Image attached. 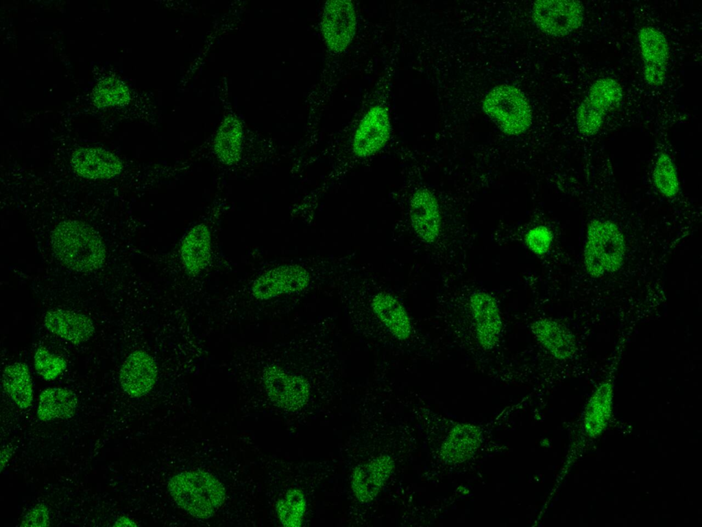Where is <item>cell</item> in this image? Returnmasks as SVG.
Returning a JSON list of instances; mask_svg holds the SVG:
<instances>
[{"instance_id":"25","label":"cell","mask_w":702,"mask_h":527,"mask_svg":"<svg viewBox=\"0 0 702 527\" xmlns=\"http://www.w3.org/2000/svg\"><path fill=\"white\" fill-rule=\"evenodd\" d=\"M653 175L654 183L662 194L668 198L676 196L679 191L677 174L672 159L667 154L659 155Z\"/></svg>"},{"instance_id":"13","label":"cell","mask_w":702,"mask_h":527,"mask_svg":"<svg viewBox=\"0 0 702 527\" xmlns=\"http://www.w3.org/2000/svg\"><path fill=\"white\" fill-rule=\"evenodd\" d=\"M158 376L154 359L146 351L131 353L123 362L119 372V382L123 390L130 397H140L154 387Z\"/></svg>"},{"instance_id":"10","label":"cell","mask_w":702,"mask_h":527,"mask_svg":"<svg viewBox=\"0 0 702 527\" xmlns=\"http://www.w3.org/2000/svg\"><path fill=\"white\" fill-rule=\"evenodd\" d=\"M645 82L651 86H662L666 80L670 49L664 34L653 27H644L638 33Z\"/></svg>"},{"instance_id":"2","label":"cell","mask_w":702,"mask_h":527,"mask_svg":"<svg viewBox=\"0 0 702 527\" xmlns=\"http://www.w3.org/2000/svg\"><path fill=\"white\" fill-rule=\"evenodd\" d=\"M168 489L178 506L200 519L210 517L223 504L226 495L222 482L204 470L176 473L169 480Z\"/></svg>"},{"instance_id":"12","label":"cell","mask_w":702,"mask_h":527,"mask_svg":"<svg viewBox=\"0 0 702 527\" xmlns=\"http://www.w3.org/2000/svg\"><path fill=\"white\" fill-rule=\"evenodd\" d=\"M394 468V460L388 454L378 456L358 465L351 479V487L356 499L363 504L373 501L384 487Z\"/></svg>"},{"instance_id":"6","label":"cell","mask_w":702,"mask_h":527,"mask_svg":"<svg viewBox=\"0 0 702 527\" xmlns=\"http://www.w3.org/2000/svg\"><path fill=\"white\" fill-rule=\"evenodd\" d=\"M262 380L269 399L284 410L295 412L308 402L310 385L302 375L290 373L278 365L269 364L263 371Z\"/></svg>"},{"instance_id":"7","label":"cell","mask_w":702,"mask_h":527,"mask_svg":"<svg viewBox=\"0 0 702 527\" xmlns=\"http://www.w3.org/2000/svg\"><path fill=\"white\" fill-rule=\"evenodd\" d=\"M584 7L578 1H537L532 8L535 24L544 33L555 37L577 30L584 20Z\"/></svg>"},{"instance_id":"9","label":"cell","mask_w":702,"mask_h":527,"mask_svg":"<svg viewBox=\"0 0 702 527\" xmlns=\"http://www.w3.org/2000/svg\"><path fill=\"white\" fill-rule=\"evenodd\" d=\"M311 275L303 266L297 264L279 266L260 275L252 283V296L259 301H267L284 294L300 292L309 285Z\"/></svg>"},{"instance_id":"14","label":"cell","mask_w":702,"mask_h":527,"mask_svg":"<svg viewBox=\"0 0 702 527\" xmlns=\"http://www.w3.org/2000/svg\"><path fill=\"white\" fill-rule=\"evenodd\" d=\"M470 305L480 345L485 349H493L499 340L502 329L501 316L496 300L485 292H476L470 297Z\"/></svg>"},{"instance_id":"1","label":"cell","mask_w":702,"mask_h":527,"mask_svg":"<svg viewBox=\"0 0 702 527\" xmlns=\"http://www.w3.org/2000/svg\"><path fill=\"white\" fill-rule=\"evenodd\" d=\"M51 246L56 258L66 268L87 272L100 268L106 257L98 235L76 220L60 222L53 231Z\"/></svg>"},{"instance_id":"18","label":"cell","mask_w":702,"mask_h":527,"mask_svg":"<svg viewBox=\"0 0 702 527\" xmlns=\"http://www.w3.org/2000/svg\"><path fill=\"white\" fill-rule=\"evenodd\" d=\"M371 307L377 318L396 338L406 340L411 336L410 317L394 296L383 292L377 293L371 301Z\"/></svg>"},{"instance_id":"29","label":"cell","mask_w":702,"mask_h":527,"mask_svg":"<svg viewBox=\"0 0 702 527\" xmlns=\"http://www.w3.org/2000/svg\"><path fill=\"white\" fill-rule=\"evenodd\" d=\"M49 512L44 504H38L29 510L21 521V526L41 527L49 525Z\"/></svg>"},{"instance_id":"22","label":"cell","mask_w":702,"mask_h":527,"mask_svg":"<svg viewBox=\"0 0 702 527\" xmlns=\"http://www.w3.org/2000/svg\"><path fill=\"white\" fill-rule=\"evenodd\" d=\"M3 386L16 405L28 408L33 400V385L30 372L24 362H14L6 366L2 375Z\"/></svg>"},{"instance_id":"4","label":"cell","mask_w":702,"mask_h":527,"mask_svg":"<svg viewBox=\"0 0 702 527\" xmlns=\"http://www.w3.org/2000/svg\"><path fill=\"white\" fill-rule=\"evenodd\" d=\"M482 108L500 130L508 135L525 132L532 123V110L526 97L512 85L494 87L485 96Z\"/></svg>"},{"instance_id":"5","label":"cell","mask_w":702,"mask_h":527,"mask_svg":"<svg viewBox=\"0 0 702 527\" xmlns=\"http://www.w3.org/2000/svg\"><path fill=\"white\" fill-rule=\"evenodd\" d=\"M624 96L621 84L610 77L601 78L590 86L575 114L578 130L585 136L596 134L608 113L617 107Z\"/></svg>"},{"instance_id":"30","label":"cell","mask_w":702,"mask_h":527,"mask_svg":"<svg viewBox=\"0 0 702 527\" xmlns=\"http://www.w3.org/2000/svg\"><path fill=\"white\" fill-rule=\"evenodd\" d=\"M137 524L128 517L122 516L118 518L114 526H136Z\"/></svg>"},{"instance_id":"3","label":"cell","mask_w":702,"mask_h":527,"mask_svg":"<svg viewBox=\"0 0 702 527\" xmlns=\"http://www.w3.org/2000/svg\"><path fill=\"white\" fill-rule=\"evenodd\" d=\"M625 254V242L620 229L607 220H594L588 229L584 263L588 272L598 277L618 270Z\"/></svg>"},{"instance_id":"11","label":"cell","mask_w":702,"mask_h":527,"mask_svg":"<svg viewBox=\"0 0 702 527\" xmlns=\"http://www.w3.org/2000/svg\"><path fill=\"white\" fill-rule=\"evenodd\" d=\"M390 132L391 124L387 110L380 106L372 107L356 130L352 143L354 153L361 158L376 154L385 145Z\"/></svg>"},{"instance_id":"28","label":"cell","mask_w":702,"mask_h":527,"mask_svg":"<svg viewBox=\"0 0 702 527\" xmlns=\"http://www.w3.org/2000/svg\"><path fill=\"white\" fill-rule=\"evenodd\" d=\"M553 240L550 230L544 226H538L531 229L525 236L527 246L534 253L542 255L549 250Z\"/></svg>"},{"instance_id":"8","label":"cell","mask_w":702,"mask_h":527,"mask_svg":"<svg viewBox=\"0 0 702 527\" xmlns=\"http://www.w3.org/2000/svg\"><path fill=\"white\" fill-rule=\"evenodd\" d=\"M356 29V15L353 3L347 0L327 1L324 7L321 30L328 49L339 53L352 42Z\"/></svg>"},{"instance_id":"19","label":"cell","mask_w":702,"mask_h":527,"mask_svg":"<svg viewBox=\"0 0 702 527\" xmlns=\"http://www.w3.org/2000/svg\"><path fill=\"white\" fill-rule=\"evenodd\" d=\"M539 342L555 358L566 360L576 351L574 338L563 325L550 318H540L531 325Z\"/></svg>"},{"instance_id":"26","label":"cell","mask_w":702,"mask_h":527,"mask_svg":"<svg viewBox=\"0 0 702 527\" xmlns=\"http://www.w3.org/2000/svg\"><path fill=\"white\" fill-rule=\"evenodd\" d=\"M93 101L100 107L121 106L129 101V91L121 81L107 78L97 84L93 93Z\"/></svg>"},{"instance_id":"21","label":"cell","mask_w":702,"mask_h":527,"mask_svg":"<svg viewBox=\"0 0 702 527\" xmlns=\"http://www.w3.org/2000/svg\"><path fill=\"white\" fill-rule=\"evenodd\" d=\"M77 407L75 394L64 388L53 387L43 390L39 397L37 417L42 421L69 419Z\"/></svg>"},{"instance_id":"31","label":"cell","mask_w":702,"mask_h":527,"mask_svg":"<svg viewBox=\"0 0 702 527\" xmlns=\"http://www.w3.org/2000/svg\"><path fill=\"white\" fill-rule=\"evenodd\" d=\"M10 449H5V450L2 451L1 456V470H3V467L5 465V463L8 462V459L10 458Z\"/></svg>"},{"instance_id":"16","label":"cell","mask_w":702,"mask_h":527,"mask_svg":"<svg viewBox=\"0 0 702 527\" xmlns=\"http://www.w3.org/2000/svg\"><path fill=\"white\" fill-rule=\"evenodd\" d=\"M44 325L53 334L75 344L89 340L95 331L93 323L89 317L62 309L47 312Z\"/></svg>"},{"instance_id":"27","label":"cell","mask_w":702,"mask_h":527,"mask_svg":"<svg viewBox=\"0 0 702 527\" xmlns=\"http://www.w3.org/2000/svg\"><path fill=\"white\" fill-rule=\"evenodd\" d=\"M34 364L36 371L46 380L55 379L66 368V362L62 357L51 353L44 347L36 350Z\"/></svg>"},{"instance_id":"24","label":"cell","mask_w":702,"mask_h":527,"mask_svg":"<svg viewBox=\"0 0 702 527\" xmlns=\"http://www.w3.org/2000/svg\"><path fill=\"white\" fill-rule=\"evenodd\" d=\"M276 511L282 526H300L306 511V500L304 492L298 488L290 489L276 502Z\"/></svg>"},{"instance_id":"23","label":"cell","mask_w":702,"mask_h":527,"mask_svg":"<svg viewBox=\"0 0 702 527\" xmlns=\"http://www.w3.org/2000/svg\"><path fill=\"white\" fill-rule=\"evenodd\" d=\"M242 128L238 119L226 118L220 126L215 139V150L219 159L226 165L236 163L241 152Z\"/></svg>"},{"instance_id":"17","label":"cell","mask_w":702,"mask_h":527,"mask_svg":"<svg viewBox=\"0 0 702 527\" xmlns=\"http://www.w3.org/2000/svg\"><path fill=\"white\" fill-rule=\"evenodd\" d=\"M71 163L79 175L90 179L110 178L122 170V163L116 155L99 148H86L75 151Z\"/></svg>"},{"instance_id":"20","label":"cell","mask_w":702,"mask_h":527,"mask_svg":"<svg viewBox=\"0 0 702 527\" xmlns=\"http://www.w3.org/2000/svg\"><path fill=\"white\" fill-rule=\"evenodd\" d=\"M180 255L189 274H197L207 266L211 255V242L209 229L205 224H197L189 231L182 243Z\"/></svg>"},{"instance_id":"15","label":"cell","mask_w":702,"mask_h":527,"mask_svg":"<svg viewBox=\"0 0 702 527\" xmlns=\"http://www.w3.org/2000/svg\"><path fill=\"white\" fill-rule=\"evenodd\" d=\"M410 218L417 235L426 242H433L438 237L441 218L437 201L426 189H420L413 195L410 202Z\"/></svg>"}]
</instances>
